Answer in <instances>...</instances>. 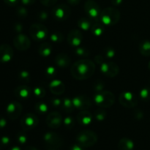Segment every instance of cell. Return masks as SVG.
I'll use <instances>...</instances> for the list:
<instances>
[{
	"label": "cell",
	"instance_id": "1",
	"mask_svg": "<svg viewBox=\"0 0 150 150\" xmlns=\"http://www.w3.org/2000/svg\"><path fill=\"white\" fill-rule=\"evenodd\" d=\"M95 71V64L90 59H82L73 63L70 73L77 80H86L92 77Z\"/></svg>",
	"mask_w": 150,
	"mask_h": 150
},
{
	"label": "cell",
	"instance_id": "2",
	"mask_svg": "<svg viewBox=\"0 0 150 150\" xmlns=\"http://www.w3.org/2000/svg\"><path fill=\"white\" fill-rule=\"evenodd\" d=\"M120 19V13L114 7H108L101 10L99 20L105 26H114L117 24Z\"/></svg>",
	"mask_w": 150,
	"mask_h": 150
},
{
	"label": "cell",
	"instance_id": "3",
	"mask_svg": "<svg viewBox=\"0 0 150 150\" xmlns=\"http://www.w3.org/2000/svg\"><path fill=\"white\" fill-rule=\"evenodd\" d=\"M93 101L98 106L108 108L114 105L115 102V96L109 91L95 92L93 97Z\"/></svg>",
	"mask_w": 150,
	"mask_h": 150
},
{
	"label": "cell",
	"instance_id": "4",
	"mask_svg": "<svg viewBox=\"0 0 150 150\" xmlns=\"http://www.w3.org/2000/svg\"><path fill=\"white\" fill-rule=\"evenodd\" d=\"M78 144L83 147H90L98 142V136L95 132L89 130L81 131L76 136Z\"/></svg>",
	"mask_w": 150,
	"mask_h": 150
},
{
	"label": "cell",
	"instance_id": "5",
	"mask_svg": "<svg viewBox=\"0 0 150 150\" xmlns=\"http://www.w3.org/2000/svg\"><path fill=\"white\" fill-rule=\"evenodd\" d=\"M29 35L35 40H44L46 39L48 35V29L46 26L42 23H33L29 28Z\"/></svg>",
	"mask_w": 150,
	"mask_h": 150
},
{
	"label": "cell",
	"instance_id": "6",
	"mask_svg": "<svg viewBox=\"0 0 150 150\" xmlns=\"http://www.w3.org/2000/svg\"><path fill=\"white\" fill-rule=\"evenodd\" d=\"M119 102L127 108H133L138 104V98L130 92H123L119 96Z\"/></svg>",
	"mask_w": 150,
	"mask_h": 150
},
{
	"label": "cell",
	"instance_id": "7",
	"mask_svg": "<svg viewBox=\"0 0 150 150\" xmlns=\"http://www.w3.org/2000/svg\"><path fill=\"white\" fill-rule=\"evenodd\" d=\"M70 13L71 11L70 7L65 4H58L55 6L52 10V15L54 18L60 21L67 20L70 17Z\"/></svg>",
	"mask_w": 150,
	"mask_h": 150
},
{
	"label": "cell",
	"instance_id": "8",
	"mask_svg": "<svg viewBox=\"0 0 150 150\" xmlns=\"http://www.w3.org/2000/svg\"><path fill=\"white\" fill-rule=\"evenodd\" d=\"M84 11L90 18L98 20L100 18L101 10L99 4L94 0H87L84 4Z\"/></svg>",
	"mask_w": 150,
	"mask_h": 150
},
{
	"label": "cell",
	"instance_id": "9",
	"mask_svg": "<svg viewBox=\"0 0 150 150\" xmlns=\"http://www.w3.org/2000/svg\"><path fill=\"white\" fill-rule=\"evenodd\" d=\"M39 120L38 117L32 113L24 114L21 120V126L23 130H29L38 126Z\"/></svg>",
	"mask_w": 150,
	"mask_h": 150
},
{
	"label": "cell",
	"instance_id": "10",
	"mask_svg": "<svg viewBox=\"0 0 150 150\" xmlns=\"http://www.w3.org/2000/svg\"><path fill=\"white\" fill-rule=\"evenodd\" d=\"M13 45L18 51H24L30 48L31 41L26 35L19 33L13 39Z\"/></svg>",
	"mask_w": 150,
	"mask_h": 150
},
{
	"label": "cell",
	"instance_id": "11",
	"mask_svg": "<svg viewBox=\"0 0 150 150\" xmlns=\"http://www.w3.org/2000/svg\"><path fill=\"white\" fill-rule=\"evenodd\" d=\"M75 108L79 111L88 110L92 105V100L86 95H78L72 99Z\"/></svg>",
	"mask_w": 150,
	"mask_h": 150
},
{
	"label": "cell",
	"instance_id": "12",
	"mask_svg": "<svg viewBox=\"0 0 150 150\" xmlns=\"http://www.w3.org/2000/svg\"><path fill=\"white\" fill-rule=\"evenodd\" d=\"M100 71L106 77L114 78L119 74L120 67L114 62H103L100 64Z\"/></svg>",
	"mask_w": 150,
	"mask_h": 150
},
{
	"label": "cell",
	"instance_id": "13",
	"mask_svg": "<svg viewBox=\"0 0 150 150\" xmlns=\"http://www.w3.org/2000/svg\"><path fill=\"white\" fill-rule=\"evenodd\" d=\"M44 142L46 144L53 148H59L62 145V138L54 132H48L43 136Z\"/></svg>",
	"mask_w": 150,
	"mask_h": 150
},
{
	"label": "cell",
	"instance_id": "14",
	"mask_svg": "<svg viewBox=\"0 0 150 150\" xmlns=\"http://www.w3.org/2000/svg\"><path fill=\"white\" fill-rule=\"evenodd\" d=\"M22 105L17 101H13L7 105L6 108L7 115L10 120H16L21 116L22 113Z\"/></svg>",
	"mask_w": 150,
	"mask_h": 150
},
{
	"label": "cell",
	"instance_id": "15",
	"mask_svg": "<svg viewBox=\"0 0 150 150\" xmlns=\"http://www.w3.org/2000/svg\"><path fill=\"white\" fill-rule=\"evenodd\" d=\"M14 56V52L8 44H1L0 45V63L6 64L9 63Z\"/></svg>",
	"mask_w": 150,
	"mask_h": 150
},
{
	"label": "cell",
	"instance_id": "16",
	"mask_svg": "<svg viewBox=\"0 0 150 150\" xmlns=\"http://www.w3.org/2000/svg\"><path fill=\"white\" fill-rule=\"evenodd\" d=\"M83 35L78 29H72L67 35V42L73 47L80 46L83 41Z\"/></svg>",
	"mask_w": 150,
	"mask_h": 150
},
{
	"label": "cell",
	"instance_id": "17",
	"mask_svg": "<svg viewBox=\"0 0 150 150\" xmlns=\"http://www.w3.org/2000/svg\"><path fill=\"white\" fill-rule=\"evenodd\" d=\"M62 123V115L57 111L50 113L46 117V124L49 127L53 129L59 128Z\"/></svg>",
	"mask_w": 150,
	"mask_h": 150
},
{
	"label": "cell",
	"instance_id": "18",
	"mask_svg": "<svg viewBox=\"0 0 150 150\" xmlns=\"http://www.w3.org/2000/svg\"><path fill=\"white\" fill-rule=\"evenodd\" d=\"M93 118V115L89 111H88L87 110H84V111H81L78 114L77 117H76V120L79 124L86 126L92 122Z\"/></svg>",
	"mask_w": 150,
	"mask_h": 150
},
{
	"label": "cell",
	"instance_id": "19",
	"mask_svg": "<svg viewBox=\"0 0 150 150\" xmlns=\"http://www.w3.org/2000/svg\"><path fill=\"white\" fill-rule=\"evenodd\" d=\"M50 91L55 95H60L65 91V85L61 80H53L49 84Z\"/></svg>",
	"mask_w": 150,
	"mask_h": 150
},
{
	"label": "cell",
	"instance_id": "20",
	"mask_svg": "<svg viewBox=\"0 0 150 150\" xmlns=\"http://www.w3.org/2000/svg\"><path fill=\"white\" fill-rule=\"evenodd\" d=\"M31 92H32V90H31L30 87L26 86V85H22V86H19L15 89L14 95L18 99L26 100L30 97Z\"/></svg>",
	"mask_w": 150,
	"mask_h": 150
},
{
	"label": "cell",
	"instance_id": "21",
	"mask_svg": "<svg viewBox=\"0 0 150 150\" xmlns=\"http://www.w3.org/2000/svg\"><path fill=\"white\" fill-rule=\"evenodd\" d=\"M70 62H71V59L70 57L64 53H60L55 57L56 64L61 68L67 67L70 64Z\"/></svg>",
	"mask_w": 150,
	"mask_h": 150
},
{
	"label": "cell",
	"instance_id": "22",
	"mask_svg": "<svg viewBox=\"0 0 150 150\" xmlns=\"http://www.w3.org/2000/svg\"><path fill=\"white\" fill-rule=\"evenodd\" d=\"M52 45L49 42H43L40 45L38 49V53L42 57H48L52 53Z\"/></svg>",
	"mask_w": 150,
	"mask_h": 150
},
{
	"label": "cell",
	"instance_id": "23",
	"mask_svg": "<svg viewBox=\"0 0 150 150\" xmlns=\"http://www.w3.org/2000/svg\"><path fill=\"white\" fill-rule=\"evenodd\" d=\"M118 148L120 150H133L134 148V143L128 138H122L119 142Z\"/></svg>",
	"mask_w": 150,
	"mask_h": 150
},
{
	"label": "cell",
	"instance_id": "24",
	"mask_svg": "<svg viewBox=\"0 0 150 150\" xmlns=\"http://www.w3.org/2000/svg\"><path fill=\"white\" fill-rule=\"evenodd\" d=\"M139 51L144 57H150V41L144 40L139 43Z\"/></svg>",
	"mask_w": 150,
	"mask_h": 150
},
{
	"label": "cell",
	"instance_id": "25",
	"mask_svg": "<svg viewBox=\"0 0 150 150\" xmlns=\"http://www.w3.org/2000/svg\"><path fill=\"white\" fill-rule=\"evenodd\" d=\"M61 108L66 113H71L75 109V106L73 103V100L68 98H65L62 100V103Z\"/></svg>",
	"mask_w": 150,
	"mask_h": 150
},
{
	"label": "cell",
	"instance_id": "26",
	"mask_svg": "<svg viewBox=\"0 0 150 150\" xmlns=\"http://www.w3.org/2000/svg\"><path fill=\"white\" fill-rule=\"evenodd\" d=\"M91 31L94 35L99 37L105 32V27L102 23L95 22L92 24V27H91Z\"/></svg>",
	"mask_w": 150,
	"mask_h": 150
},
{
	"label": "cell",
	"instance_id": "27",
	"mask_svg": "<svg viewBox=\"0 0 150 150\" xmlns=\"http://www.w3.org/2000/svg\"><path fill=\"white\" fill-rule=\"evenodd\" d=\"M92 24H93V23H92V21H91V20L89 18H81L78 21V26H79V27L84 31L90 29Z\"/></svg>",
	"mask_w": 150,
	"mask_h": 150
},
{
	"label": "cell",
	"instance_id": "28",
	"mask_svg": "<svg viewBox=\"0 0 150 150\" xmlns=\"http://www.w3.org/2000/svg\"><path fill=\"white\" fill-rule=\"evenodd\" d=\"M94 118L98 122H103L106 119L107 117V112L103 108H99L95 111L93 115Z\"/></svg>",
	"mask_w": 150,
	"mask_h": 150
},
{
	"label": "cell",
	"instance_id": "29",
	"mask_svg": "<svg viewBox=\"0 0 150 150\" xmlns=\"http://www.w3.org/2000/svg\"><path fill=\"white\" fill-rule=\"evenodd\" d=\"M35 110L38 114H44L48 111V105L43 102H38L35 104Z\"/></svg>",
	"mask_w": 150,
	"mask_h": 150
},
{
	"label": "cell",
	"instance_id": "30",
	"mask_svg": "<svg viewBox=\"0 0 150 150\" xmlns=\"http://www.w3.org/2000/svg\"><path fill=\"white\" fill-rule=\"evenodd\" d=\"M139 96L141 99L144 101L150 100V87L149 86H145L142 88L139 92Z\"/></svg>",
	"mask_w": 150,
	"mask_h": 150
},
{
	"label": "cell",
	"instance_id": "31",
	"mask_svg": "<svg viewBox=\"0 0 150 150\" xmlns=\"http://www.w3.org/2000/svg\"><path fill=\"white\" fill-rule=\"evenodd\" d=\"M75 53H76V55L81 57H87L90 55V51L84 47H77L76 51H75Z\"/></svg>",
	"mask_w": 150,
	"mask_h": 150
},
{
	"label": "cell",
	"instance_id": "32",
	"mask_svg": "<svg viewBox=\"0 0 150 150\" xmlns=\"http://www.w3.org/2000/svg\"><path fill=\"white\" fill-rule=\"evenodd\" d=\"M18 79L23 82H29L31 79L30 73L27 70H21L18 73Z\"/></svg>",
	"mask_w": 150,
	"mask_h": 150
},
{
	"label": "cell",
	"instance_id": "33",
	"mask_svg": "<svg viewBox=\"0 0 150 150\" xmlns=\"http://www.w3.org/2000/svg\"><path fill=\"white\" fill-rule=\"evenodd\" d=\"M50 38H51V40L54 42H61L64 40V35L59 32H55L51 34Z\"/></svg>",
	"mask_w": 150,
	"mask_h": 150
},
{
	"label": "cell",
	"instance_id": "34",
	"mask_svg": "<svg viewBox=\"0 0 150 150\" xmlns=\"http://www.w3.org/2000/svg\"><path fill=\"white\" fill-rule=\"evenodd\" d=\"M105 83L102 80H96L93 83V89L95 92H100L103 91Z\"/></svg>",
	"mask_w": 150,
	"mask_h": 150
},
{
	"label": "cell",
	"instance_id": "35",
	"mask_svg": "<svg viewBox=\"0 0 150 150\" xmlns=\"http://www.w3.org/2000/svg\"><path fill=\"white\" fill-rule=\"evenodd\" d=\"M63 123H64V125L65 126L66 128L72 129L74 127L75 125L74 119L72 117H70V116H67V117H64V120H63Z\"/></svg>",
	"mask_w": 150,
	"mask_h": 150
},
{
	"label": "cell",
	"instance_id": "36",
	"mask_svg": "<svg viewBox=\"0 0 150 150\" xmlns=\"http://www.w3.org/2000/svg\"><path fill=\"white\" fill-rule=\"evenodd\" d=\"M33 93L36 98H42L45 95V91L42 86H36L34 88Z\"/></svg>",
	"mask_w": 150,
	"mask_h": 150
},
{
	"label": "cell",
	"instance_id": "37",
	"mask_svg": "<svg viewBox=\"0 0 150 150\" xmlns=\"http://www.w3.org/2000/svg\"><path fill=\"white\" fill-rule=\"evenodd\" d=\"M104 55L107 59H112L116 56V51L111 46H106L104 49Z\"/></svg>",
	"mask_w": 150,
	"mask_h": 150
},
{
	"label": "cell",
	"instance_id": "38",
	"mask_svg": "<svg viewBox=\"0 0 150 150\" xmlns=\"http://www.w3.org/2000/svg\"><path fill=\"white\" fill-rule=\"evenodd\" d=\"M16 14H17L18 17L20 18H25L28 15L27 10L23 6H19L16 10Z\"/></svg>",
	"mask_w": 150,
	"mask_h": 150
},
{
	"label": "cell",
	"instance_id": "39",
	"mask_svg": "<svg viewBox=\"0 0 150 150\" xmlns=\"http://www.w3.org/2000/svg\"><path fill=\"white\" fill-rule=\"evenodd\" d=\"M45 74L48 77H54L57 74V70L52 66H49L45 70Z\"/></svg>",
	"mask_w": 150,
	"mask_h": 150
},
{
	"label": "cell",
	"instance_id": "40",
	"mask_svg": "<svg viewBox=\"0 0 150 150\" xmlns=\"http://www.w3.org/2000/svg\"><path fill=\"white\" fill-rule=\"evenodd\" d=\"M17 140L21 144H24L27 142V136L23 133H19L17 135Z\"/></svg>",
	"mask_w": 150,
	"mask_h": 150
},
{
	"label": "cell",
	"instance_id": "41",
	"mask_svg": "<svg viewBox=\"0 0 150 150\" xmlns=\"http://www.w3.org/2000/svg\"><path fill=\"white\" fill-rule=\"evenodd\" d=\"M40 3L46 7H51L57 3V0H40Z\"/></svg>",
	"mask_w": 150,
	"mask_h": 150
},
{
	"label": "cell",
	"instance_id": "42",
	"mask_svg": "<svg viewBox=\"0 0 150 150\" xmlns=\"http://www.w3.org/2000/svg\"><path fill=\"white\" fill-rule=\"evenodd\" d=\"M51 103L52 104L53 106L56 107H61L62 106V100H61L60 99L57 98H54L51 100Z\"/></svg>",
	"mask_w": 150,
	"mask_h": 150
},
{
	"label": "cell",
	"instance_id": "43",
	"mask_svg": "<svg viewBox=\"0 0 150 150\" xmlns=\"http://www.w3.org/2000/svg\"><path fill=\"white\" fill-rule=\"evenodd\" d=\"M48 14L47 12L45 11H41L38 13V18L40 21H45L46 19H48Z\"/></svg>",
	"mask_w": 150,
	"mask_h": 150
},
{
	"label": "cell",
	"instance_id": "44",
	"mask_svg": "<svg viewBox=\"0 0 150 150\" xmlns=\"http://www.w3.org/2000/svg\"><path fill=\"white\" fill-rule=\"evenodd\" d=\"M133 116L137 120H142L144 117V114L140 109H136L133 112Z\"/></svg>",
	"mask_w": 150,
	"mask_h": 150
},
{
	"label": "cell",
	"instance_id": "45",
	"mask_svg": "<svg viewBox=\"0 0 150 150\" xmlns=\"http://www.w3.org/2000/svg\"><path fill=\"white\" fill-rule=\"evenodd\" d=\"M94 61H95V63L100 65L104 62V57L101 55H97L94 58Z\"/></svg>",
	"mask_w": 150,
	"mask_h": 150
},
{
	"label": "cell",
	"instance_id": "46",
	"mask_svg": "<svg viewBox=\"0 0 150 150\" xmlns=\"http://www.w3.org/2000/svg\"><path fill=\"white\" fill-rule=\"evenodd\" d=\"M6 4L9 6H15L18 3L19 0H3Z\"/></svg>",
	"mask_w": 150,
	"mask_h": 150
},
{
	"label": "cell",
	"instance_id": "47",
	"mask_svg": "<svg viewBox=\"0 0 150 150\" xmlns=\"http://www.w3.org/2000/svg\"><path fill=\"white\" fill-rule=\"evenodd\" d=\"M7 122L6 119L4 117H3L2 116L0 115V129L5 127L7 126Z\"/></svg>",
	"mask_w": 150,
	"mask_h": 150
},
{
	"label": "cell",
	"instance_id": "48",
	"mask_svg": "<svg viewBox=\"0 0 150 150\" xmlns=\"http://www.w3.org/2000/svg\"><path fill=\"white\" fill-rule=\"evenodd\" d=\"M1 142L3 145L6 146V145L9 144L10 142V139L8 136H3L1 138Z\"/></svg>",
	"mask_w": 150,
	"mask_h": 150
},
{
	"label": "cell",
	"instance_id": "49",
	"mask_svg": "<svg viewBox=\"0 0 150 150\" xmlns=\"http://www.w3.org/2000/svg\"><path fill=\"white\" fill-rule=\"evenodd\" d=\"M14 29L15 30H16V32L21 33V32L23 31V26H22V24H21V23H16L14 26Z\"/></svg>",
	"mask_w": 150,
	"mask_h": 150
},
{
	"label": "cell",
	"instance_id": "50",
	"mask_svg": "<svg viewBox=\"0 0 150 150\" xmlns=\"http://www.w3.org/2000/svg\"><path fill=\"white\" fill-rule=\"evenodd\" d=\"M36 1V0H21L22 4L24 5H32Z\"/></svg>",
	"mask_w": 150,
	"mask_h": 150
},
{
	"label": "cell",
	"instance_id": "51",
	"mask_svg": "<svg viewBox=\"0 0 150 150\" xmlns=\"http://www.w3.org/2000/svg\"><path fill=\"white\" fill-rule=\"evenodd\" d=\"M81 0H67V2L70 4H71V5L75 6L78 5V4L81 2Z\"/></svg>",
	"mask_w": 150,
	"mask_h": 150
},
{
	"label": "cell",
	"instance_id": "52",
	"mask_svg": "<svg viewBox=\"0 0 150 150\" xmlns=\"http://www.w3.org/2000/svg\"><path fill=\"white\" fill-rule=\"evenodd\" d=\"M111 4L114 6H119L123 2V0H111Z\"/></svg>",
	"mask_w": 150,
	"mask_h": 150
},
{
	"label": "cell",
	"instance_id": "53",
	"mask_svg": "<svg viewBox=\"0 0 150 150\" xmlns=\"http://www.w3.org/2000/svg\"><path fill=\"white\" fill-rule=\"evenodd\" d=\"M83 146L79 144H75L71 147V150H83Z\"/></svg>",
	"mask_w": 150,
	"mask_h": 150
},
{
	"label": "cell",
	"instance_id": "54",
	"mask_svg": "<svg viewBox=\"0 0 150 150\" xmlns=\"http://www.w3.org/2000/svg\"><path fill=\"white\" fill-rule=\"evenodd\" d=\"M26 150H38L37 148L34 147V146H27L26 147Z\"/></svg>",
	"mask_w": 150,
	"mask_h": 150
},
{
	"label": "cell",
	"instance_id": "55",
	"mask_svg": "<svg viewBox=\"0 0 150 150\" xmlns=\"http://www.w3.org/2000/svg\"><path fill=\"white\" fill-rule=\"evenodd\" d=\"M9 150H21L20 149V147H18V146H13V147L10 148Z\"/></svg>",
	"mask_w": 150,
	"mask_h": 150
},
{
	"label": "cell",
	"instance_id": "56",
	"mask_svg": "<svg viewBox=\"0 0 150 150\" xmlns=\"http://www.w3.org/2000/svg\"><path fill=\"white\" fill-rule=\"evenodd\" d=\"M148 67H149V71H150V61H149V64H148Z\"/></svg>",
	"mask_w": 150,
	"mask_h": 150
}]
</instances>
